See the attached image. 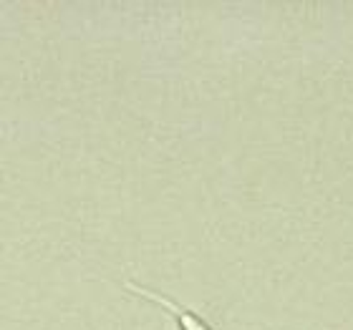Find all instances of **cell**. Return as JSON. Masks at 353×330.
<instances>
[{"label": "cell", "mask_w": 353, "mask_h": 330, "mask_svg": "<svg viewBox=\"0 0 353 330\" xmlns=\"http://www.w3.org/2000/svg\"><path fill=\"white\" fill-rule=\"evenodd\" d=\"M129 290L132 293H137L139 298H147V300H152L154 305H159V308H164L167 313H170L172 318H174V323L179 325V330H212L210 325L202 320L199 316H194L192 310L182 308V305H176L174 300H170V298H164V295L154 293V290H147V287H139L134 285V282H129Z\"/></svg>", "instance_id": "1"}]
</instances>
